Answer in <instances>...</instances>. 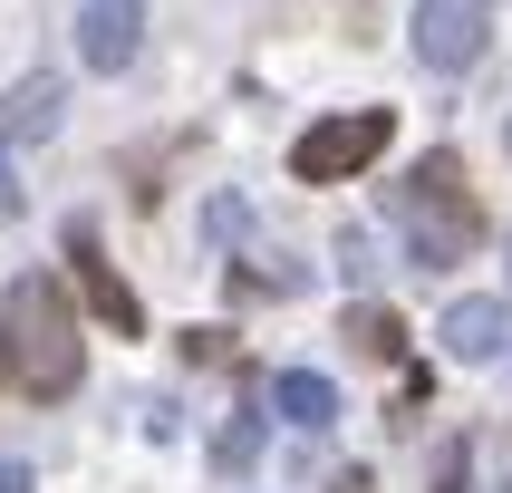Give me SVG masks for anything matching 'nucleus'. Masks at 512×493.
<instances>
[{"instance_id":"1","label":"nucleus","mask_w":512,"mask_h":493,"mask_svg":"<svg viewBox=\"0 0 512 493\" xmlns=\"http://www.w3.org/2000/svg\"><path fill=\"white\" fill-rule=\"evenodd\" d=\"M0 358H10V377H20L39 406L78 397L87 339H78V300H68L58 271H20V281H10V300H0Z\"/></svg>"},{"instance_id":"2","label":"nucleus","mask_w":512,"mask_h":493,"mask_svg":"<svg viewBox=\"0 0 512 493\" xmlns=\"http://www.w3.org/2000/svg\"><path fill=\"white\" fill-rule=\"evenodd\" d=\"M387 213L406 223V261H416V271H455V261L484 252V232H493L484 203H474V184H464L455 145H435L406 184H387Z\"/></svg>"},{"instance_id":"3","label":"nucleus","mask_w":512,"mask_h":493,"mask_svg":"<svg viewBox=\"0 0 512 493\" xmlns=\"http://www.w3.org/2000/svg\"><path fill=\"white\" fill-rule=\"evenodd\" d=\"M387 136H397V116H387V107L319 116L310 136L290 145V174H300V184H348V174H368L377 155H387Z\"/></svg>"},{"instance_id":"4","label":"nucleus","mask_w":512,"mask_h":493,"mask_svg":"<svg viewBox=\"0 0 512 493\" xmlns=\"http://www.w3.org/2000/svg\"><path fill=\"white\" fill-rule=\"evenodd\" d=\"M416 58H426L435 78H464L474 58H484V39H493V0H416Z\"/></svg>"},{"instance_id":"5","label":"nucleus","mask_w":512,"mask_h":493,"mask_svg":"<svg viewBox=\"0 0 512 493\" xmlns=\"http://www.w3.org/2000/svg\"><path fill=\"white\" fill-rule=\"evenodd\" d=\"M68 281H78V300H87V319H107L116 339H145V300L126 281H116V261H107V242H97V223H68Z\"/></svg>"},{"instance_id":"6","label":"nucleus","mask_w":512,"mask_h":493,"mask_svg":"<svg viewBox=\"0 0 512 493\" xmlns=\"http://www.w3.org/2000/svg\"><path fill=\"white\" fill-rule=\"evenodd\" d=\"M78 58L97 78H126L145 58V0H78Z\"/></svg>"},{"instance_id":"7","label":"nucleus","mask_w":512,"mask_h":493,"mask_svg":"<svg viewBox=\"0 0 512 493\" xmlns=\"http://www.w3.org/2000/svg\"><path fill=\"white\" fill-rule=\"evenodd\" d=\"M435 339H445V358H464V368H484V358H503V339H512V319H503V300H455V310L435 319Z\"/></svg>"},{"instance_id":"8","label":"nucleus","mask_w":512,"mask_h":493,"mask_svg":"<svg viewBox=\"0 0 512 493\" xmlns=\"http://www.w3.org/2000/svg\"><path fill=\"white\" fill-rule=\"evenodd\" d=\"M58 116H68V78H58V68H29V78L10 87V107H0V136H10V145L58 136Z\"/></svg>"},{"instance_id":"9","label":"nucleus","mask_w":512,"mask_h":493,"mask_svg":"<svg viewBox=\"0 0 512 493\" xmlns=\"http://www.w3.org/2000/svg\"><path fill=\"white\" fill-rule=\"evenodd\" d=\"M271 406H281V426H300V435L339 426V387H329L319 368H281V377H271Z\"/></svg>"},{"instance_id":"10","label":"nucleus","mask_w":512,"mask_h":493,"mask_svg":"<svg viewBox=\"0 0 512 493\" xmlns=\"http://www.w3.org/2000/svg\"><path fill=\"white\" fill-rule=\"evenodd\" d=\"M339 339H348V358H368V368H397V358H406V319H397V310H377V300H348Z\"/></svg>"},{"instance_id":"11","label":"nucleus","mask_w":512,"mask_h":493,"mask_svg":"<svg viewBox=\"0 0 512 493\" xmlns=\"http://www.w3.org/2000/svg\"><path fill=\"white\" fill-rule=\"evenodd\" d=\"M426 493H474V435H445L426 455Z\"/></svg>"},{"instance_id":"12","label":"nucleus","mask_w":512,"mask_h":493,"mask_svg":"<svg viewBox=\"0 0 512 493\" xmlns=\"http://www.w3.org/2000/svg\"><path fill=\"white\" fill-rule=\"evenodd\" d=\"M252 406H261V397H252ZM252 406L213 435V464H223V474H252V455H261V416H252Z\"/></svg>"},{"instance_id":"13","label":"nucleus","mask_w":512,"mask_h":493,"mask_svg":"<svg viewBox=\"0 0 512 493\" xmlns=\"http://www.w3.org/2000/svg\"><path fill=\"white\" fill-rule=\"evenodd\" d=\"M184 358H203V368H213V358H232V329H184Z\"/></svg>"},{"instance_id":"14","label":"nucleus","mask_w":512,"mask_h":493,"mask_svg":"<svg viewBox=\"0 0 512 493\" xmlns=\"http://www.w3.org/2000/svg\"><path fill=\"white\" fill-rule=\"evenodd\" d=\"M319 493H377V474H368V464H339V474H329Z\"/></svg>"},{"instance_id":"15","label":"nucleus","mask_w":512,"mask_h":493,"mask_svg":"<svg viewBox=\"0 0 512 493\" xmlns=\"http://www.w3.org/2000/svg\"><path fill=\"white\" fill-rule=\"evenodd\" d=\"M0 493H39V484H29V464H10V455H0Z\"/></svg>"},{"instance_id":"16","label":"nucleus","mask_w":512,"mask_h":493,"mask_svg":"<svg viewBox=\"0 0 512 493\" xmlns=\"http://www.w3.org/2000/svg\"><path fill=\"white\" fill-rule=\"evenodd\" d=\"M0 213H20V184H10V165H0Z\"/></svg>"},{"instance_id":"17","label":"nucleus","mask_w":512,"mask_h":493,"mask_svg":"<svg viewBox=\"0 0 512 493\" xmlns=\"http://www.w3.org/2000/svg\"><path fill=\"white\" fill-rule=\"evenodd\" d=\"M503 155H512V126H503Z\"/></svg>"}]
</instances>
